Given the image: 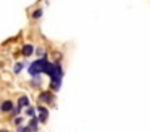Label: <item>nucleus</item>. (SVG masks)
Returning a JSON list of instances; mask_svg holds the SVG:
<instances>
[{"mask_svg":"<svg viewBox=\"0 0 150 132\" xmlns=\"http://www.w3.org/2000/svg\"><path fill=\"white\" fill-rule=\"evenodd\" d=\"M36 109H37V119H39V122L40 124H45V122L49 121V116H50L49 108H47L45 105H37Z\"/></svg>","mask_w":150,"mask_h":132,"instance_id":"20e7f679","label":"nucleus"},{"mask_svg":"<svg viewBox=\"0 0 150 132\" xmlns=\"http://www.w3.org/2000/svg\"><path fill=\"white\" fill-rule=\"evenodd\" d=\"M0 132H11V131H8V129H0Z\"/></svg>","mask_w":150,"mask_h":132,"instance_id":"dca6fc26","label":"nucleus"},{"mask_svg":"<svg viewBox=\"0 0 150 132\" xmlns=\"http://www.w3.org/2000/svg\"><path fill=\"white\" fill-rule=\"evenodd\" d=\"M10 122L15 126V127H20V126H24V118L23 116H16V118L10 119Z\"/></svg>","mask_w":150,"mask_h":132,"instance_id":"f8f14e48","label":"nucleus"},{"mask_svg":"<svg viewBox=\"0 0 150 132\" xmlns=\"http://www.w3.org/2000/svg\"><path fill=\"white\" fill-rule=\"evenodd\" d=\"M13 108H15V102H13V100H10V98H2V100H0V114L8 116Z\"/></svg>","mask_w":150,"mask_h":132,"instance_id":"7ed1b4c3","label":"nucleus"},{"mask_svg":"<svg viewBox=\"0 0 150 132\" xmlns=\"http://www.w3.org/2000/svg\"><path fill=\"white\" fill-rule=\"evenodd\" d=\"M24 68H26V61H18V63L13 64V69H11V71H13L15 76H18V74L24 69Z\"/></svg>","mask_w":150,"mask_h":132,"instance_id":"9d476101","label":"nucleus"},{"mask_svg":"<svg viewBox=\"0 0 150 132\" xmlns=\"http://www.w3.org/2000/svg\"><path fill=\"white\" fill-rule=\"evenodd\" d=\"M37 102H39V105H53V102H55V95H53L52 90H40L39 93H37Z\"/></svg>","mask_w":150,"mask_h":132,"instance_id":"f03ea898","label":"nucleus"},{"mask_svg":"<svg viewBox=\"0 0 150 132\" xmlns=\"http://www.w3.org/2000/svg\"><path fill=\"white\" fill-rule=\"evenodd\" d=\"M50 63L52 61L49 60V56H44V58H37V60L31 61L29 64H28V73H29L31 77L34 76H42V74H47V71H49L50 68Z\"/></svg>","mask_w":150,"mask_h":132,"instance_id":"f257e3e1","label":"nucleus"},{"mask_svg":"<svg viewBox=\"0 0 150 132\" xmlns=\"http://www.w3.org/2000/svg\"><path fill=\"white\" fill-rule=\"evenodd\" d=\"M16 106H20V108L24 111L28 106H31V98H29L28 95H24V93L18 95V98H16Z\"/></svg>","mask_w":150,"mask_h":132,"instance_id":"39448f33","label":"nucleus"},{"mask_svg":"<svg viewBox=\"0 0 150 132\" xmlns=\"http://www.w3.org/2000/svg\"><path fill=\"white\" fill-rule=\"evenodd\" d=\"M26 124L29 126V127L33 129L34 132H39V131H40V122H39V119H37V116H34V118H29Z\"/></svg>","mask_w":150,"mask_h":132,"instance_id":"6e6552de","label":"nucleus"},{"mask_svg":"<svg viewBox=\"0 0 150 132\" xmlns=\"http://www.w3.org/2000/svg\"><path fill=\"white\" fill-rule=\"evenodd\" d=\"M15 132H34V131L28 124H24V126H20V127H15Z\"/></svg>","mask_w":150,"mask_h":132,"instance_id":"2eb2a0df","label":"nucleus"},{"mask_svg":"<svg viewBox=\"0 0 150 132\" xmlns=\"http://www.w3.org/2000/svg\"><path fill=\"white\" fill-rule=\"evenodd\" d=\"M34 45L33 44H24L23 47H21V56H24V58H28V56H33V53H34Z\"/></svg>","mask_w":150,"mask_h":132,"instance_id":"0eeeda50","label":"nucleus"},{"mask_svg":"<svg viewBox=\"0 0 150 132\" xmlns=\"http://www.w3.org/2000/svg\"><path fill=\"white\" fill-rule=\"evenodd\" d=\"M24 114H26V118L29 119V118H34V116H37V109H36V106H28L26 109H24Z\"/></svg>","mask_w":150,"mask_h":132,"instance_id":"9b49d317","label":"nucleus"},{"mask_svg":"<svg viewBox=\"0 0 150 132\" xmlns=\"http://www.w3.org/2000/svg\"><path fill=\"white\" fill-rule=\"evenodd\" d=\"M21 113H23V109H21L20 106L15 105V108L11 109V113L8 114V119H13V118H16V116H21Z\"/></svg>","mask_w":150,"mask_h":132,"instance_id":"ddd939ff","label":"nucleus"},{"mask_svg":"<svg viewBox=\"0 0 150 132\" xmlns=\"http://www.w3.org/2000/svg\"><path fill=\"white\" fill-rule=\"evenodd\" d=\"M2 68H4V63H2V61H0V71H2Z\"/></svg>","mask_w":150,"mask_h":132,"instance_id":"f3484780","label":"nucleus"},{"mask_svg":"<svg viewBox=\"0 0 150 132\" xmlns=\"http://www.w3.org/2000/svg\"><path fill=\"white\" fill-rule=\"evenodd\" d=\"M36 55H37V58H44V56H49V53H47V50H45V47H42V45H40V47H37L36 50Z\"/></svg>","mask_w":150,"mask_h":132,"instance_id":"4468645a","label":"nucleus"},{"mask_svg":"<svg viewBox=\"0 0 150 132\" xmlns=\"http://www.w3.org/2000/svg\"><path fill=\"white\" fill-rule=\"evenodd\" d=\"M42 15H44V8L42 6H37V8L31 13V19H33V21H39V19L42 18Z\"/></svg>","mask_w":150,"mask_h":132,"instance_id":"1a4fd4ad","label":"nucleus"},{"mask_svg":"<svg viewBox=\"0 0 150 132\" xmlns=\"http://www.w3.org/2000/svg\"><path fill=\"white\" fill-rule=\"evenodd\" d=\"M42 84H44L42 76H34V77H31V80H29V87H31V89H34V90L42 89Z\"/></svg>","mask_w":150,"mask_h":132,"instance_id":"423d86ee","label":"nucleus"}]
</instances>
